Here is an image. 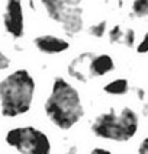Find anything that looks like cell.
I'll list each match as a JSON object with an SVG mask.
<instances>
[{"label":"cell","mask_w":148,"mask_h":154,"mask_svg":"<svg viewBox=\"0 0 148 154\" xmlns=\"http://www.w3.org/2000/svg\"><path fill=\"white\" fill-rule=\"evenodd\" d=\"M42 108L50 124L64 132L74 129L86 115L84 102L78 89L62 76L52 79Z\"/></svg>","instance_id":"cell-1"},{"label":"cell","mask_w":148,"mask_h":154,"mask_svg":"<svg viewBox=\"0 0 148 154\" xmlns=\"http://www.w3.org/2000/svg\"><path fill=\"white\" fill-rule=\"evenodd\" d=\"M36 80L26 69H16L0 80V115L15 119L29 113L35 102Z\"/></svg>","instance_id":"cell-2"},{"label":"cell","mask_w":148,"mask_h":154,"mask_svg":"<svg viewBox=\"0 0 148 154\" xmlns=\"http://www.w3.org/2000/svg\"><path fill=\"white\" fill-rule=\"evenodd\" d=\"M141 125L139 113L131 106H122L121 109L109 108L107 111L100 112L90 122V132L93 137L123 144L129 143L137 137Z\"/></svg>","instance_id":"cell-3"},{"label":"cell","mask_w":148,"mask_h":154,"mask_svg":"<svg viewBox=\"0 0 148 154\" xmlns=\"http://www.w3.org/2000/svg\"><path fill=\"white\" fill-rule=\"evenodd\" d=\"M5 143L17 154H52L50 135L35 125H17L8 129Z\"/></svg>","instance_id":"cell-4"},{"label":"cell","mask_w":148,"mask_h":154,"mask_svg":"<svg viewBox=\"0 0 148 154\" xmlns=\"http://www.w3.org/2000/svg\"><path fill=\"white\" fill-rule=\"evenodd\" d=\"M3 26L13 39H20L25 34V16L22 0H5Z\"/></svg>","instance_id":"cell-5"},{"label":"cell","mask_w":148,"mask_h":154,"mask_svg":"<svg viewBox=\"0 0 148 154\" xmlns=\"http://www.w3.org/2000/svg\"><path fill=\"white\" fill-rule=\"evenodd\" d=\"M115 70V61L109 54H92L87 63V79H102Z\"/></svg>","instance_id":"cell-6"},{"label":"cell","mask_w":148,"mask_h":154,"mask_svg":"<svg viewBox=\"0 0 148 154\" xmlns=\"http://www.w3.org/2000/svg\"><path fill=\"white\" fill-rule=\"evenodd\" d=\"M35 48L47 55H57L62 54L70 48V42L65 38L57 35H38L34 39Z\"/></svg>","instance_id":"cell-7"},{"label":"cell","mask_w":148,"mask_h":154,"mask_svg":"<svg viewBox=\"0 0 148 154\" xmlns=\"http://www.w3.org/2000/svg\"><path fill=\"white\" fill-rule=\"evenodd\" d=\"M61 28L68 36H76L83 31L84 26V19H83V9L81 8H74L70 12H67V15L62 17L61 20Z\"/></svg>","instance_id":"cell-8"},{"label":"cell","mask_w":148,"mask_h":154,"mask_svg":"<svg viewBox=\"0 0 148 154\" xmlns=\"http://www.w3.org/2000/svg\"><path fill=\"white\" fill-rule=\"evenodd\" d=\"M90 57H92V52H83L78 57H76L74 60L70 61V64L67 66V74H68L70 79L80 82V83H87L89 82L86 70Z\"/></svg>","instance_id":"cell-9"},{"label":"cell","mask_w":148,"mask_h":154,"mask_svg":"<svg viewBox=\"0 0 148 154\" xmlns=\"http://www.w3.org/2000/svg\"><path fill=\"white\" fill-rule=\"evenodd\" d=\"M129 82H128V79H125V77H118V79H113V80H109L106 85H103L102 87V90H103V93L109 94V96H116V97H119V96H125V94L129 93Z\"/></svg>","instance_id":"cell-10"},{"label":"cell","mask_w":148,"mask_h":154,"mask_svg":"<svg viewBox=\"0 0 148 154\" xmlns=\"http://www.w3.org/2000/svg\"><path fill=\"white\" fill-rule=\"evenodd\" d=\"M131 16L142 19L148 16V0H134L131 6Z\"/></svg>","instance_id":"cell-11"},{"label":"cell","mask_w":148,"mask_h":154,"mask_svg":"<svg viewBox=\"0 0 148 154\" xmlns=\"http://www.w3.org/2000/svg\"><path fill=\"white\" fill-rule=\"evenodd\" d=\"M107 31V23L106 20H99L93 23L92 26H89V35L93 36V38H102Z\"/></svg>","instance_id":"cell-12"},{"label":"cell","mask_w":148,"mask_h":154,"mask_svg":"<svg viewBox=\"0 0 148 154\" xmlns=\"http://www.w3.org/2000/svg\"><path fill=\"white\" fill-rule=\"evenodd\" d=\"M123 29H122L121 25H115L110 28V31L107 32V36H109V42L110 44H121L122 39H123Z\"/></svg>","instance_id":"cell-13"},{"label":"cell","mask_w":148,"mask_h":154,"mask_svg":"<svg viewBox=\"0 0 148 154\" xmlns=\"http://www.w3.org/2000/svg\"><path fill=\"white\" fill-rule=\"evenodd\" d=\"M137 42V32L132 29V28H128L125 29L123 32V39H122V44L126 47V48H132Z\"/></svg>","instance_id":"cell-14"},{"label":"cell","mask_w":148,"mask_h":154,"mask_svg":"<svg viewBox=\"0 0 148 154\" xmlns=\"http://www.w3.org/2000/svg\"><path fill=\"white\" fill-rule=\"evenodd\" d=\"M137 52L139 55H144V54H148V31L144 34L142 39L139 41V44L137 45Z\"/></svg>","instance_id":"cell-15"},{"label":"cell","mask_w":148,"mask_h":154,"mask_svg":"<svg viewBox=\"0 0 148 154\" xmlns=\"http://www.w3.org/2000/svg\"><path fill=\"white\" fill-rule=\"evenodd\" d=\"M137 154H148V135H145L139 141L137 147Z\"/></svg>","instance_id":"cell-16"},{"label":"cell","mask_w":148,"mask_h":154,"mask_svg":"<svg viewBox=\"0 0 148 154\" xmlns=\"http://www.w3.org/2000/svg\"><path fill=\"white\" fill-rule=\"evenodd\" d=\"M58 2L65 9H74V8H80L83 0H58Z\"/></svg>","instance_id":"cell-17"},{"label":"cell","mask_w":148,"mask_h":154,"mask_svg":"<svg viewBox=\"0 0 148 154\" xmlns=\"http://www.w3.org/2000/svg\"><path fill=\"white\" fill-rule=\"evenodd\" d=\"M9 67H10V58H9L5 52L0 51V71H5V70H8Z\"/></svg>","instance_id":"cell-18"},{"label":"cell","mask_w":148,"mask_h":154,"mask_svg":"<svg viewBox=\"0 0 148 154\" xmlns=\"http://www.w3.org/2000/svg\"><path fill=\"white\" fill-rule=\"evenodd\" d=\"M135 96H137V99H138L139 102H145L147 100V96H148V93H147V90L144 89V87H137L135 89Z\"/></svg>","instance_id":"cell-19"},{"label":"cell","mask_w":148,"mask_h":154,"mask_svg":"<svg viewBox=\"0 0 148 154\" xmlns=\"http://www.w3.org/2000/svg\"><path fill=\"white\" fill-rule=\"evenodd\" d=\"M89 154H113L109 148H106V147H93Z\"/></svg>","instance_id":"cell-20"},{"label":"cell","mask_w":148,"mask_h":154,"mask_svg":"<svg viewBox=\"0 0 148 154\" xmlns=\"http://www.w3.org/2000/svg\"><path fill=\"white\" fill-rule=\"evenodd\" d=\"M61 154H78V146L77 144H68Z\"/></svg>","instance_id":"cell-21"},{"label":"cell","mask_w":148,"mask_h":154,"mask_svg":"<svg viewBox=\"0 0 148 154\" xmlns=\"http://www.w3.org/2000/svg\"><path fill=\"white\" fill-rule=\"evenodd\" d=\"M141 113H142L144 116H148V102H147V100L142 103V108H141Z\"/></svg>","instance_id":"cell-22"},{"label":"cell","mask_w":148,"mask_h":154,"mask_svg":"<svg viewBox=\"0 0 148 154\" xmlns=\"http://www.w3.org/2000/svg\"><path fill=\"white\" fill-rule=\"evenodd\" d=\"M116 3H118V6H119V8L123 6V0H116Z\"/></svg>","instance_id":"cell-23"}]
</instances>
